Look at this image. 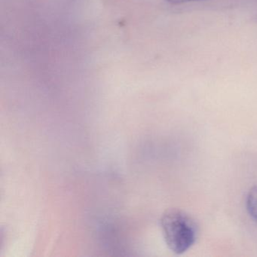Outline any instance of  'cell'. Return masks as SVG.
<instances>
[{"label": "cell", "mask_w": 257, "mask_h": 257, "mask_svg": "<svg viewBox=\"0 0 257 257\" xmlns=\"http://www.w3.org/2000/svg\"><path fill=\"white\" fill-rule=\"evenodd\" d=\"M161 228L168 247L176 254L189 250L196 242L198 225L189 213L178 208L165 210L160 219Z\"/></svg>", "instance_id": "obj_1"}, {"label": "cell", "mask_w": 257, "mask_h": 257, "mask_svg": "<svg viewBox=\"0 0 257 257\" xmlns=\"http://www.w3.org/2000/svg\"><path fill=\"white\" fill-rule=\"evenodd\" d=\"M246 207L249 216L257 222V185L252 186L248 192Z\"/></svg>", "instance_id": "obj_2"}, {"label": "cell", "mask_w": 257, "mask_h": 257, "mask_svg": "<svg viewBox=\"0 0 257 257\" xmlns=\"http://www.w3.org/2000/svg\"><path fill=\"white\" fill-rule=\"evenodd\" d=\"M166 1L169 3V4H174V5H178V4L192 2V1H208V0H166Z\"/></svg>", "instance_id": "obj_3"}]
</instances>
